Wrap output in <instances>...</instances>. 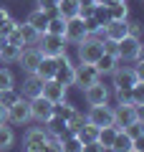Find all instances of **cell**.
<instances>
[{"label": "cell", "mask_w": 144, "mask_h": 152, "mask_svg": "<svg viewBox=\"0 0 144 152\" xmlns=\"http://www.w3.org/2000/svg\"><path fill=\"white\" fill-rule=\"evenodd\" d=\"M104 53V38L101 36H86L81 43H76V58L79 64H96Z\"/></svg>", "instance_id": "obj_1"}, {"label": "cell", "mask_w": 144, "mask_h": 152, "mask_svg": "<svg viewBox=\"0 0 144 152\" xmlns=\"http://www.w3.org/2000/svg\"><path fill=\"white\" fill-rule=\"evenodd\" d=\"M66 38L63 36H53V33H41L38 36V41H36V48L41 51L43 56H61V53H66Z\"/></svg>", "instance_id": "obj_2"}, {"label": "cell", "mask_w": 144, "mask_h": 152, "mask_svg": "<svg viewBox=\"0 0 144 152\" xmlns=\"http://www.w3.org/2000/svg\"><path fill=\"white\" fill-rule=\"evenodd\" d=\"M48 140H51V134L46 132L43 124L28 127L25 134H23V152H43V147H46Z\"/></svg>", "instance_id": "obj_3"}, {"label": "cell", "mask_w": 144, "mask_h": 152, "mask_svg": "<svg viewBox=\"0 0 144 152\" xmlns=\"http://www.w3.org/2000/svg\"><path fill=\"white\" fill-rule=\"evenodd\" d=\"M137 81H144V74H139L134 66H119V69L111 74L114 91H116V89H132Z\"/></svg>", "instance_id": "obj_4"}, {"label": "cell", "mask_w": 144, "mask_h": 152, "mask_svg": "<svg viewBox=\"0 0 144 152\" xmlns=\"http://www.w3.org/2000/svg\"><path fill=\"white\" fill-rule=\"evenodd\" d=\"M116 58L124 61V64H129V61H139L142 58V38H121L116 43Z\"/></svg>", "instance_id": "obj_5"}, {"label": "cell", "mask_w": 144, "mask_h": 152, "mask_svg": "<svg viewBox=\"0 0 144 152\" xmlns=\"http://www.w3.org/2000/svg\"><path fill=\"white\" fill-rule=\"evenodd\" d=\"M31 104H28V99H18L15 104H10L8 107V124H13V127H25V124H31Z\"/></svg>", "instance_id": "obj_6"}, {"label": "cell", "mask_w": 144, "mask_h": 152, "mask_svg": "<svg viewBox=\"0 0 144 152\" xmlns=\"http://www.w3.org/2000/svg\"><path fill=\"white\" fill-rule=\"evenodd\" d=\"M109 99H111V89H109L106 84H101V79L84 89V102L89 104V107H96V104H109Z\"/></svg>", "instance_id": "obj_7"}, {"label": "cell", "mask_w": 144, "mask_h": 152, "mask_svg": "<svg viewBox=\"0 0 144 152\" xmlns=\"http://www.w3.org/2000/svg\"><path fill=\"white\" fill-rule=\"evenodd\" d=\"M134 119H142V107H134V104H116L114 107V127L124 129Z\"/></svg>", "instance_id": "obj_8"}, {"label": "cell", "mask_w": 144, "mask_h": 152, "mask_svg": "<svg viewBox=\"0 0 144 152\" xmlns=\"http://www.w3.org/2000/svg\"><path fill=\"white\" fill-rule=\"evenodd\" d=\"M86 122H91L94 127H106V124H114V107L109 104H96V107H89L86 112Z\"/></svg>", "instance_id": "obj_9"}, {"label": "cell", "mask_w": 144, "mask_h": 152, "mask_svg": "<svg viewBox=\"0 0 144 152\" xmlns=\"http://www.w3.org/2000/svg\"><path fill=\"white\" fill-rule=\"evenodd\" d=\"M41 96L48 99L51 104H58V102H63V99H68V86L61 84L58 79H46L43 86H41Z\"/></svg>", "instance_id": "obj_10"}, {"label": "cell", "mask_w": 144, "mask_h": 152, "mask_svg": "<svg viewBox=\"0 0 144 152\" xmlns=\"http://www.w3.org/2000/svg\"><path fill=\"white\" fill-rule=\"evenodd\" d=\"M101 76L96 71L94 64H76V74H73V86H79L84 91L86 86H91L94 81H99Z\"/></svg>", "instance_id": "obj_11"}, {"label": "cell", "mask_w": 144, "mask_h": 152, "mask_svg": "<svg viewBox=\"0 0 144 152\" xmlns=\"http://www.w3.org/2000/svg\"><path fill=\"white\" fill-rule=\"evenodd\" d=\"M58 58V69H56V76L53 79H58L61 84H66V86H73V74H76V64L71 61L68 51L61 56H56Z\"/></svg>", "instance_id": "obj_12"}, {"label": "cell", "mask_w": 144, "mask_h": 152, "mask_svg": "<svg viewBox=\"0 0 144 152\" xmlns=\"http://www.w3.org/2000/svg\"><path fill=\"white\" fill-rule=\"evenodd\" d=\"M89 36L86 33V26H84V18L81 15H73V18H68L66 20V33H63V38H66V43H81L84 38Z\"/></svg>", "instance_id": "obj_13"}, {"label": "cell", "mask_w": 144, "mask_h": 152, "mask_svg": "<svg viewBox=\"0 0 144 152\" xmlns=\"http://www.w3.org/2000/svg\"><path fill=\"white\" fill-rule=\"evenodd\" d=\"M28 104H31V119L33 122H38V124H43V122L53 114V104L48 102V99H43V96H33V99H28Z\"/></svg>", "instance_id": "obj_14"}, {"label": "cell", "mask_w": 144, "mask_h": 152, "mask_svg": "<svg viewBox=\"0 0 144 152\" xmlns=\"http://www.w3.org/2000/svg\"><path fill=\"white\" fill-rule=\"evenodd\" d=\"M43 53L36 48V46H25V48L20 51V56H18V64H20V69L25 71V74H33V71L38 69V64H41Z\"/></svg>", "instance_id": "obj_15"}, {"label": "cell", "mask_w": 144, "mask_h": 152, "mask_svg": "<svg viewBox=\"0 0 144 152\" xmlns=\"http://www.w3.org/2000/svg\"><path fill=\"white\" fill-rule=\"evenodd\" d=\"M101 38L119 43L121 38H127V20H106L101 28Z\"/></svg>", "instance_id": "obj_16"}, {"label": "cell", "mask_w": 144, "mask_h": 152, "mask_svg": "<svg viewBox=\"0 0 144 152\" xmlns=\"http://www.w3.org/2000/svg\"><path fill=\"white\" fill-rule=\"evenodd\" d=\"M41 86H43V81L38 79L36 74H25V79H23V86L18 89V91H20L23 99H33V96H41Z\"/></svg>", "instance_id": "obj_17"}, {"label": "cell", "mask_w": 144, "mask_h": 152, "mask_svg": "<svg viewBox=\"0 0 144 152\" xmlns=\"http://www.w3.org/2000/svg\"><path fill=\"white\" fill-rule=\"evenodd\" d=\"M56 69H58V58H53V56H43L41 64H38V69L33 71V74H36L41 81H46V79H53V76H56Z\"/></svg>", "instance_id": "obj_18"}, {"label": "cell", "mask_w": 144, "mask_h": 152, "mask_svg": "<svg viewBox=\"0 0 144 152\" xmlns=\"http://www.w3.org/2000/svg\"><path fill=\"white\" fill-rule=\"evenodd\" d=\"M119 64H121V61L116 58V56H111V53H101V58L96 61V71H99V76H111L114 71L119 69Z\"/></svg>", "instance_id": "obj_19"}, {"label": "cell", "mask_w": 144, "mask_h": 152, "mask_svg": "<svg viewBox=\"0 0 144 152\" xmlns=\"http://www.w3.org/2000/svg\"><path fill=\"white\" fill-rule=\"evenodd\" d=\"M25 23L33 28V31L46 33V26H48V13H46V10H41V8H36V10H31V13H28Z\"/></svg>", "instance_id": "obj_20"}, {"label": "cell", "mask_w": 144, "mask_h": 152, "mask_svg": "<svg viewBox=\"0 0 144 152\" xmlns=\"http://www.w3.org/2000/svg\"><path fill=\"white\" fill-rule=\"evenodd\" d=\"M13 145H15V129H13V124L3 122L0 124V152L13 150Z\"/></svg>", "instance_id": "obj_21"}, {"label": "cell", "mask_w": 144, "mask_h": 152, "mask_svg": "<svg viewBox=\"0 0 144 152\" xmlns=\"http://www.w3.org/2000/svg\"><path fill=\"white\" fill-rule=\"evenodd\" d=\"M20 46L13 43H3L0 46V64H18V56H20Z\"/></svg>", "instance_id": "obj_22"}, {"label": "cell", "mask_w": 144, "mask_h": 152, "mask_svg": "<svg viewBox=\"0 0 144 152\" xmlns=\"http://www.w3.org/2000/svg\"><path fill=\"white\" fill-rule=\"evenodd\" d=\"M116 132H119V127H114V124L101 127V129H99V137H96V142H99V145L109 152V147H111V142H114V137H116Z\"/></svg>", "instance_id": "obj_23"}, {"label": "cell", "mask_w": 144, "mask_h": 152, "mask_svg": "<svg viewBox=\"0 0 144 152\" xmlns=\"http://www.w3.org/2000/svg\"><path fill=\"white\" fill-rule=\"evenodd\" d=\"M132 147H134V142L119 129L116 137H114V142H111V147H109V152H127V150H132Z\"/></svg>", "instance_id": "obj_24"}, {"label": "cell", "mask_w": 144, "mask_h": 152, "mask_svg": "<svg viewBox=\"0 0 144 152\" xmlns=\"http://www.w3.org/2000/svg\"><path fill=\"white\" fill-rule=\"evenodd\" d=\"M84 122H86V114L81 112V109H76L68 119H66V129H68V134H76V132L84 127Z\"/></svg>", "instance_id": "obj_25"}, {"label": "cell", "mask_w": 144, "mask_h": 152, "mask_svg": "<svg viewBox=\"0 0 144 152\" xmlns=\"http://www.w3.org/2000/svg\"><path fill=\"white\" fill-rule=\"evenodd\" d=\"M76 137H79L84 145H86V142H96V137H99V127H94L91 122H84V127L76 132Z\"/></svg>", "instance_id": "obj_26"}, {"label": "cell", "mask_w": 144, "mask_h": 152, "mask_svg": "<svg viewBox=\"0 0 144 152\" xmlns=\"http://www.w3.org/2000/svg\"><path fill=\"white\" fill-rule=\"evenodd\" d=\"M121 132H124L132 142H134V140H142V137H144V119H134L132 124H127Z\"/></svg>", "instance_id": "obj_27"}, {"label": "cell", "mask_w": 144, "mask_h": 152, "mask_svg": "<svg viewBox=\"0 0 144 152\" xmlns=\"http://www.w3.org/2000/svg\"><path fill=\"white\" fill-rule=\"evenodd\" d=\"M18 31H20V38H23V46H36V41H38V36L41 33L38 31H33L28 23H18Z\"/></svg>", "instance_id": "obj_28"}, {"label": "cell", "mask_w": 144, "mask_h": 152, "mask_svg": "<svg viewBox=\"0 0 144 152\" xmlns=\"http://www.w3.org/2000/svg\"><path fill=\"white\" fill-rule=\"evenodd\" d=\"M73 112H76V107H73V104L68 102V99H63V102L53 104V117H58V119H63V122L68 119V117H71Z\"/></svg>", "instance_id": "obj_29"}, {"label": "cell", "mask_w": 144, "mask_h": 152, "mask_svg": "<svg viewBox=\"0 0 144 152\" xmlns=\"http://www.w3.org/2000/svg\"><path fill=\"white\" fill-rule=\"evenodd\" d=\"M109 20H129V3L111 5L109 8Z\"/></svg>", "instance_id": "obj_30"}, {"label": "cell", "mask_w": 144, "mask_h": 152, "mask_svg": "<svg viewBox=\"0 0 144 152\" xmlns=\"http://www.w3.org/2000/svg\"><path fill=\"white\" fill-rule=\"evenodd\" d=\"M81 147H84V142L76 134H66L63 140H61V150L63 152H81Z\"/></svg>", "instance_id": "obj_31"}, {"label": "cell", "mask_w": 144, "mask_h": 152, "mask_svg": "<svg viewBox=\"0 0 144 152\" xmlns=\"http://www.w3.org/2000/svg\"><path fill=\"white\" fill-rule=\"evenodd\" d=\"M13 86H15V76H13V71L5 69V66H0V91L13 89Z\"/></svg>", "instance_id": "obj_32"}, {"label": "cell", "mask_w": 144, "mask_h": 152, "mask_svg": "<svg viewBox=\"0 0 144 152\" xmlns=\"http://www.w3.org/2000/svg\"><path fill=\"white\" fill-rule=\"evenodd\" d=\"M18 99H20V91H18V86H13V89H5V91H0V104L3 107H10V104H15Z\"/></svg>", "instance_id": "obj_33"}, {"label": "cell", "mask_w": 144, "mask_h": 152, "mask_svg": "<svg viewBox=\"0 0 144 152\" xmlns=\"http://www.w3.org/2000/svg\"><path fill=\"white\" fill-rule=\"evenodd\" d=\"M129 91H132V104L134 107H144V81H137Z\"/></svg>", "instance_id": "obj_34"}, {"label": "cell", "mask_w": 144, "mask_h": 152, "mask_svg": "<svg viewBox=\"0 0 144 152\" xmlns=\"http://www.w3.org/2000/svg\"><path fill=\"white\" fill-rule=\"evenodd\" d=\"M127 36H132V38H142V23L134 20V18H129V20H127Z\"/></svg>", "instance_id": "obj_35"}, {"label": "cell", "mask_w": 144, "mask_h": 152, "mask_svg": "<svg viewBox=\"0 0 144 152\" xmlns=\"http://www.w3.org/2000/svg\"><path fill=\"white\" fill-rule=\"evenodd\" d=\"M114 96H116V104H132V91L129 89H116Z\"/></svg>", "instance_id": "obj_36"}, {"label": "cell", "mask_w": 144, "mask_h": 152, "mask_svg": "<svg viewBox=\"0 0 144 152\" xmlns=\"http://www.w3.org/2000/svg\"><path fill=\"white\" fill-rule=\"evenodd\" d=\"M43 152H63V150H61V140L51 137V140L46 142V147H43Z\"/></svg>", "instance_id": "obj_37"}, {"label": "cell", "mask_w": 144, "mask_h": 152, "mask_svg": "<svg viewBox=\"0 0 144 152\" xmlns=\"http://www.w3.org/2000/svg\"><path fill=\"white\" fill-rule=\"evenodd\" d=\"M81 152H106V150H104L99 142H86V145L81 147Z\"/></svg>", "instance_id": "obj_38"}, {"label": "cell", "mask_w": 144, "mask_h": 152, "mask_svg": "<svg viewBox=\"0 0 144 152\" xmlns=\"http://www.w3.org/2000/svg\"><path fill=\"white\" fill-rule=\"evenodd\" d=\"M56 5H58V0H38V8L41 10H56Z\"/></svg>", "instance_id": "obj_39"}, {"label": "cell", "mask_w": 144, "mask_h": 152, "mask_svg": "<svg viewBox=\"0 0 144 152\" xmlns=\"http://www.w3.org/2000/svg\"><path fill=\"white\" fill-rule=\"evenodd\" d=\"M104 53H111V56H116V43H114V41H106V38H104Z\"/></svg>", "instance_id": "obj_40"}, {"label": "cell", "mask_w": 144, "mask_h": 152, "mask_svg": "<svg viewBox=\"0 0 144 152\" xmlns=\"http://www.w3.org/2000/svg\"><path fill=\"white\" fill-rule=\"evenodd\" d=\"M101 5H106V8H111V5H119V3H127V0H99Z\"/></svg>", "instance_id": "obj_41"}, {"label": "cell", "mask_w": 144, "mask_h": 152, "mask_svg": "<svg viewBox=\"0 0 144 152\" xmlns=\"http://www.w3.org/2000/svg\"><path fill=\"white\" fill-rule=\"evenodd\" d=\"M3 122H8V109L0 104V124H3Z\"/></svg>", "instance_id": "obj_42"}, {"label": "cell", "mask_w": 144, "mask_h": 152, "mask_svg": "<svg viewBox=\"0 0 144 152\" xmlns=\"http://www.w3.org/2000/svg\"><path fill=\"white\" fill-rule=\"evenodd\" d=\"M8 18H10V13H8V8H3V5H0V23H3V20H8Z\"/></svg>", "instance_id": "obj_43"}, {"label": "cell", "mask_w": 144, "mask_h": 152, "mask_svg": "<svg viewBox=\"0 0 144 152\" xmlns=\"http://www.w3.org/2000/svg\"><path fill=\"white\" fill-rule=\"evenodd\" d=\"M3 43H5V33L0 31V46H3Z\"/></svg>", "instance_id": "obj_44"}, {"label": "cell", "mask_w": 144, "mask_h": 152, "mask_svg": "<svg viewBox=\"0 0 144 152\" xmlns=\"http://www.w3.org/2000/svg\"><path fill=\"white\" fill-rule=\"evenodd\" d=\"M127 152H144V150H137V147H132V150H127Z\"/></svg>", "instance_id": "obj_45"}]
</instances>
